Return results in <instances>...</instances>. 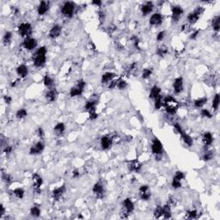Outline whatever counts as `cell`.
Instances as JSON below:
<instances>
[{
    "mask_svg": "<svg viewBox=\"0 0 220 220\" xmlns=\"http://www.w3.org/2000/svg\"><path fill=\"white\" fill-rule=\"evenodd\" d=\"M12 194H13V195H14L16 198H17L19 200H22V199L24 197L25 191H24L23 188H21V187H17V188H16V189H14V190L12 191Z\"/></svg>",
    "mask_w": 220,
    "mask_h": 220,
    "instance_id": "d6a6232c",
    "label": "cell"
},
{
    "mask_svg": "<svg viewBox=\"0 0 220 220\" xmlns=\"http://www.w3.org/2000/svg\"><path fill=\"white\" fill-rule=\"evenodd\" d=\"M171 206L166 204L163 206V218L165 219H168L171 218Z\"/></svg>",
    "mask_w": 220,
    "mask_h": 220,
    "instance_id": "83f0119b",
    "label": "cell"
},
{
    "mask_svg": "<svg viewBox=\"0 0 220 220\" xmlns=\"http://www.w3.org/2000/svg\"><path fill=\"white\" fill-rule=\"evenodd\" d=\"M200 115L202 117H205V118H211L212 117V115H211V113L210 112V110H208V109H205V108H203L202 110H201V112H200Z\"/></svg>",
    "mask_w": 220,
    "mask_h": 220,
    "instance_id": "f907efd6",
    "label": "cell"
},
{
    "mask_svg": "<svg viewBox=\"0 0 220 220\" xmlns=\"http://www.w3.org/2000/svg\"><path fill=\"white\" fill-rule=\"evenodd\" d=\"M17 74L22 78H26L28 74V69L25 65H20L17 68Z\"/></svg>",
    "mask_w": 220,
    "mask_h": 220,
    "instance_id": "603a6c76",
    "label": "cell"
},
{
    "mask_svg": "<svg viewBox=\"0 0 220 220\" xmlns=\"http://www.w3.org/2000/svg\"><path fill=\"white\" fill-rule=\"evenodd\" d=\"M32 182H33L34 192L39 194L41 193V186L43 184L42 177L40 176L39 174H33V176H32Z\"/></svg>",
    "mask_w": 220,
    "mask_h": 220,
    "instance_id": "5b68a950",
    "label": "cell"
},
{
    "mask_svg": "<svg viewBox=\"0 0 220 220\" xmlns=\"http://www.w3.org/2000/svg\"><path fill=\"white\" fill-rule=\"evenodd\" d=\"M116 87H117V80H112L108 84V89H113L116 88Z\"/></svg>",
    "mask_w": 220,
    "mask_h": 220,
    "instance_id": "680465c9",
    "label": "cell"
},
{
    "mask_svg": "<svg viewBox=\"0 0 220 220\" xmlns=\"http://www.w3.org/2000/svg\"><path fill=\"white\" fill-rule=\"evenodd\" d=\"M127 167H128V169L131 171V172H139L141 167H142V164L140 163L138 161V160H132V161H130L127 164Z\"/></svg>",
    "mask_w": 220,
    "mask_h": 220,
    "instance_id": "d6986e66",
    "label": "cell"
},
{
    "mask_svg": "<svg viewBox=\"0 0 220 220\" xmlns=\"http://www.w3.org/2000/svg\"><path fill=\"white\" fill-rule=\"evenodd\" d=\"M83 89H82L81 88H79L78 85L77 86H74L72 88L70 89V97H79L83 94Z\"/></svg>",
    "mask_w": 220,
    "mask_h": 220,
    "instance_id": "f1b7e54d",
    "label": "cell"
},
{
    "mask_svg": "<svg viewBox=\"0 0 220 220\" xmlns=\"http://www.w3.org/2000/svg\"><path fill=\"white\" fill-rule=\"evenodd\" d=\"M157 53L161 57H164L168 53V48L166 46H160L157 50Z\"/></svg>",
    "mask_w": 220,
    "mask_h": 220,
    "instance_id": "bcb514c9",
    "label": "cell"
},
{
    "mask_svg": "<svg viewBox=\"0 0 220 220\" xmlns=\"http://www.w3.org/2000/svg\"><path fill=\"white\" fill-rule=\"evenodd\" d=\"M134 210V203L130 198H126L123 201V211L121 213V218L127 219L130 214H132Z\"/></svg>",
    "mask_w": 220,
    "mask_h": 220,
    "instance_id": "7a4b0ae2",
    "label": "cell"
},
{
    "mask_svg": "<svg viewBox=\"0 0 220 220\" xmlns=\"http://www.w3.org/2000/svg\"><path fill=\"white\" fill-rule=\"evenodd\" d=\"M65 126L63 122H60L58 123L53 128V131H54V133L58 136H60L62 135L64 132H65Z\"/></svg>",
    "mask_w": 220,
    "mask_h": 220,
    "instance_id": "4316f807",
    "label": "cell"
},
{
    "mask_svg": "<svg viewBox=\"0 0 220 220\" xmlns=\"http://www.w3.org/2000/svg\"><path fill=\"white\" fill-rule=\"evenodd\" d=\"M97 101H89L85 103L84 108L85 110H87L88 112H91V111H96V107H97Z\"/></svg>",
    "mask_w": 220,
    "mask_h": 220,
    "instance_id": "4dcf8cb0",
    "label": "cell"
},
{
    "mask_svg": "<svg viewBox=\"0 0 220 220\" xmlns=\"http://www.w3.org/2000/svg\"><path fill=\"white\" fill-rule=\"evenodd\" d=\"M11 151H12V146H9V145H7L4 149V153L5 154V155H9L11 153Z\"/></svg>",
    "mask_w": 220,
    "mask_h": 220,
    "instance_id": "91938a15",
    "label": "cell"
},
{
    "mask_svg": "<svg viewBox=\"0 0 220 220\" xmlns=\"http://www.w3.org/2000/svg\"><path fill=\"white\" fill-rule=\"evenodd\" d=\"M47 53V50H46V46H41L40 48H38L35 52V54H38V55H46Z\"/></svg>",
    "mask_w": 220,
    "mask_h": 220,
    "instance_id": "816d5d0a",
    "label": "cell"
},
{
    "mask_svg": "<svg viewBox=\"0 0 220 220\" xmlns=\"http://www.w3.org/2000/svg\"><path fill=\"white\" fill-rule=\"evenodd\" d=\"M163 97L160 95L159 97H158L155 99V103H154V107H155V109L158 110L160 109L163 106Z\"/></svg>",
    "mask_w": 220,
    "mask_h": 220,
    "instance_id": "f35d334b",
    "label": "cell"
},
{
    "mask_svg": "<svg viewBox=\"0 0 220 220\" xmlns=\"http://www.w3.org/2000/svg\"><path fill=\"white\" fill-rule=\"evenodd\" d=\"M91 4H94V5H96L97 7H100L102 5V1H100V0H94V1H92Z\"/></svg>",
    "mask_w": 220,
    "mask_h": 220,
    "instance_id": "e7e4bbea",
    "label": "cell"
},
{
    "mask_svg": "<svg viewBox=\"0 0 220 220\" xmlns=\"http://www.w3.org/2000/svg\"><path fill=\"white\" fill-rule=\"evenodd\" d=\"M46 62V55H38L35 54L34 56V65L35 67H41Z\"/></svg>",
    "mask_w": 220,
    "mask_h": 220,
    "instance_id": "e0dca14e",
    "label": "cell"
},
{
    "mask_svg": "<svg viewBox=\"0 0 220 220\" xmlns=\"http://www.w3.org/2000/svg\"><path fill=\"white\" fill-rule=\"evenodd\" d=\"M205 11V9L200 7V6H198L196 9H194V11L190 12L188 15H187V23L190 24V25H194L195 24L198 20L200 19V17H201L203 13Z\"/></svg>",
    "mask_w": 220,
    "mask_h": 220,
    "instance_id": "6da1fadb",
    "label": "cell"
},
{
    "mask_svg": "<svg viewBox=\"0 0 220 220\" xmlns=\"http://www.w3.org/2000/svg\"><path fill=\"white\" fill-rule=\"evenodd\" d=\"M174 128H175V130H176L177 133H179L180 135L182 133V132H184V130L182 129V126L180 125L179 123H175L174 124Z\"/></svg>",
    "mask_w": 220,
    "mask_h": 220,
    "instance_id": "db71d44e",
    "label": "cell"
},
{
    "mask_svg": "<svg viewBox=\"0 0 220 220\" xmlns=\"http://www.w3.org/2000/svg\"><path fill=\"white\" fill-rule=\"evenodd\" d=\"M163 17L161 13H154L150 17V24L152 26H159L162 24Z\"/></svg>",
    "mask_w": 220,
    "mask_h": 220,
    "instance_id": "5bb4252c",
    "label": "cell"
},
{
    "mask_svg": "<svg viewBox=\"0 0 220 220\" xmlns=\"http://www.w3.org/2000/svg\"><path fill=\"white\" fill-rule=\"evenodd\" d=\"M185 174L182 172V171H176L175 176H174V179L178 180L180 182H182L184 178H185Z\"/></svg>",
    "mask_w": 220,
    "mask_h": 220,
    "instance_id": "c3c4849f",
    "label": "cell"
},
{
    "mask_svg": "<svg viewBox=\"0 0 220 220\" xmlns=\"http://www.w3.org/2000/svg\"><path fill=\"white\" fill-rule=\"evenodd\" d=\"M219 104H220L219 94H216L214 98H213V100H212V105H211V107H212V108H213L214 111H217V110L219 109Z\"/></svg>",
    "mask_w": 220,
    "mask_h": 220,
    "instance_id": "8d00e7d4",
    "label": "cell"
},
{
    "mask_svg": "<svg viewBox=\"0 0 220 220\" xmlns=\"http://www.w3.org/2000/svg\"><path fill=\"white\" fill-rule=\"evenodd\" d=\"M36 133H37V135H38V137L39 138H41V139H43L45 137V132L43 131V129L41 128V127H39L38 129H37V131H36Z\"/></svg>",
    "mask_w": 220,
    "mask_h": 220,
    "instance_id": "11a10c76",
    "label": "cell"
},
{
    "mask_svg": "<svg viewBox=\"0 0 220 220\" xmlns=\"http://www.w3.org/2000/svg\"><path fill=\"white\" fill-rule=\"evenodd\" d=\"M177 109H178V107L174 105H168L165 107V111H166L168 115H176V112H177Z\"/></svg>",
    "mask_w": 220,
    "mask_h": 220,
    "instance_id": "74e56055",
    "label": "cell"
},
{
    "mask_svg": "<svg viewBox=\"0 0 220 220\" xmlns=\"http://www.w3.org/2000/svg\"><path fill=\"white\" fill-rule=\"evenodd\" d=\"M211 26L212 28L215 32H219L220 29V17L219 16H217L212 19L211 21Z\"/></svg>",
    "mask_w": 220,
    "mask_h": 220,
    "instance_id": "f546056e",
    "label": "cell"
},
{
    "mask_svg": "<svg viewBox=\"0 0 220 220\" xmlns=\"http://www.w3.org/2000/svg\"><path fill=\"white\" fill-rule=\"evenodd\" d=\"M154 217L156 219H160L163 217V206H161V205L157 206V208L154 211Z\"/></svg>",
    "mask_w": 220,
    "mask_h": 220,
    "instance_id": "f6af8a7d",
    "label": "cell"
},
{
    "mask_svg": "<svg viewBox=\"0 0 220 220\" xmlns=\"http://www.w3.org/2000/svg\"><path fill=\"white\" fill-rule=\"evenodd\" d=\"M207 101L208 99L206 97H201V98H199L197 100H195L194 102V107H202L203 106H205L206 103H207Z\"/></svg>",
    "mask_w": 220,
    "mask_h": 220,
    "instance_id": "1f68e13d",
    "label": "cell"
},
{
    "mask_svg": "<svg viewBox=\"0 0 220 220\" xmlns=\"http://www.w3.org/2000/svg\"><path fill=\"white\" fill-rule=\"evenodd\" d=\"M62 32V28L61 26H60L59 24H55L53 25L50 31H49V34H48V36L50 39H56L58 38Z\"/></svg>",
    "mask_w": 220,
    "mask_h": 220,
    "instance_id": "9a60e30c",
    "label": "cell"
},
{
    "mask_svg": "<svg viewBox=\"0 0 220 220\" xmlns=\"http://www.w3.org/2000/svg\"><path fill=\"white\" fill-rule=\"evenodd\" d=\"M112 144H113V140L109 136L105 135V136L102 137V139H101V146H102V150H108L112 146Z\"/></svg>",
    "mask_w": 220,
    "mask_h": 220,
    "instance_id": "2e32d148",
    "label": "cell"
},
{
    "mask_svg": "<svg viewBox=\"0 0 220 220\" xmlns=\"http://www.w3.org/2000/svg\"><path fill=\"white\" fill-rule=\"evenodd\" d=\"M92 191H93L94 194L97 196V198H98V199H102L103 196H104V194H105L104 187L102 185V183L100 182L95 183V185L93 186Z\"/></svg>",
    "mask_w": 220,
    "mask_h": 220,
    "instance_id": "30bf717a",
    "label": "cell"
},
{
    "mask_svg": "<svg viewBox=\"0 0 220 220\" xmlns=\"http://www.w3.org/2000/svg\"><path fill=\"white\" fill-rule=\"evenodd\" d=\"M171 185H172V187H173V188H175V189H178V188H180V187H182V182H180V181L176 180V179H174V178H173Z\"/></svg>",
    "mask_w": 220,
    "mask_h": 220,
    "instance_id": "f5cc1de1",
    "label": "cell"
},
{
    "mask_svg": "<svg viewBox=\"0 0 220 220\" xmlns=\"http://www.w3.org/2000/svg\"><path fill=\"white\" fill-rule=\"evenodd\" d=\"M213 158V153H212V151H210V150H207V151H205V153H204V155H203V159L205 160V161H210L211 159Z\"/></svg>",
    "mask_w": 220,
    "mask_h": 220,
    "instance_id": "681fc988",
    "label": "cell"
},
{
    "mask_svg": "<svg viewBox=\"0 0 220 220\" xmlns=\"http://www.w3.org/2000/svg\"><path fill=\"white\" fill-rule=\"evenodd\" d=\"M173 89H174V92L176 95H179L181 94L182 91H183V89H184V82L182 78L179 77L175 79L174 83H173Z\"/></svg>",
    "mask_w": 220,
    "mask_h": 220,
    "instance_id": "8fae6325",
    "label": "cell"
},
{
    "mask_svg": "<svg viewBox=\"0 0 220 220\" xmlns=\"http://www.w3.org/2000/svg\"><path fill=\"white\" fill-rule=\"evenodd\" d=\"M2 180L6 184H9V183L12 182V177H11V176H9V174L4 173V172H2Z\"/></svg>",
    "mask_w": 220,
    "mask_h": 220,
    "instance_id": "ee69618b",
    "label": "cell"
},
{
    "mask_svg": "<svg viewBox=\"0 0 220 220\" xmlns=\"http://www.w3.org/2000/svg\"><path fill=\"white\" fill-rule=\"evenodd\" d=\"M12 33L9 32V31H7L5 32V34L4 35V37H3V42L5 46H8L9 44H10L11 41H12Z\"/></svg>",
    "mask_w": 220,
    "mask_h": 220,
    "instance_id": "e575fe53",
    "label": "cell"
},
{
    "mask_svg": "<svg viewBox=\"0 0 220 220\" xmlns=\"http://www.w3.org/2000/svg\"><path fill=\"white\" fill-rule=\"evenodd\" d=\"M4 102H5L6 104L9 105V104L11 103V102H12V98L9 97V96H4Z\"/></svg>",
    "mask_w": 220,
    "mask_h": 220,
    "instance_id": "94428289",
    "label": "cell"
},
{
    "mask_svg": "<svg viewBox=\"0 0 220 220\" xmlns=\"http://www.w3.org/2000/svg\"><path fill=\"white\" fill-rule=\"evenodd\" d=\"M28 115V112L25 108H20L17 111V114H16V117L17 119H24L25 117H27Z\"/></svg>",
    "mask_w": 220,
    "mask_h": 220,
    "instance_id": "60d3db41",
    "label": "cell"
},
{
    "mask_svg": "<svg viewBox=\"0 0 220 220\" xmlns=\"http://www.w3.org/2000/svg\"><path fill=\"white\" fill-rule=\"evenodd\" d=\"M181 137H182V139L183 140L184 142V144H185L186 145H187V146H192L193 144H194V140H193V138L189 135V134H187L186 132H183L182 134H181Z\"/></svg>",
    "mask_w": 220,
    "mask_h": 220,
    "instance_id": "d4e9b609",
    "label": "cell"
},
{
    "mask_svg": "<svg viewBox=\"0 0 220 220\" xmlns=\"http://www.w3.org/2000/svg\"><path fill=\"white\" fill-rule=\"evenodd\" d=\"M165 35H166L165 31H161V32H159L158 34V35H157V41H163V40L164 39V37H165Z\"/></svg>",
    "mask_w": 220,
    "mask_h": 220,
    "instance_id": "9f6ffc18",
    "label": "cell"
},
{
    "mask_svg": "<svg viewBox=\"0 0 220 220\" xmlns=\"http://www.w3.org/2000/svg\"><path fill=\"white\" fill-rule=\"evenodd\" d=\"M44 149V143L42 141H39L35 144L31 146V148L29 150V153H30V155H40L43 152Z\"/></svg>",
    "mask_w": 220,
    "mask_h": 220,
    "instance_id": "9c48e42d",
    "label": "cell"
},
{
    "mask_svg": "<svg viewBox=\"0 0 220 220\" xmlns=\"http://www.w3.org/2000/svg\"><path fill=\"white\" fill-rule=\"evenodd\" d=\"M171 12H172V16H171L172 21L176 23L182 17V15L184 13V10H183V9L181 6L175 5V6H172L171 7Z\"/></svg>",
    "mask_w": 220,
    "mask_h": 220,
    "instance_id": "52a82bcc",
    "label": "cell"
},
{
    "mask_svg": "<svg viewBox=\"0 0 220 220\" xmlns=\"http://www.w3.org/2000/svg\"><path fill=\"white\" fill-rule=\"evenodd\" d=\"M139 196H140L141 200H149L151 196V194L150 192V188H149V186L148 185H143L141 186L139 189Z\"/></svg>",
    "mask_w": 220,
    "mask_h": 220,
    "instance_id": "7c38bea8",
    "label": "cell"
},
{
    "mask_svg": "<svg viewBox=\"0 0 220 220\" xmlns=\"http://www.w3.org/2000/svg\"><path fill=\"white\" fill-rule=\"evenodd\" d=\"M151 150H152V153L154 155H156V156H160L163 152V144H162V142L159 140L158 138H155L152 140V143H151Z\"/></svg>",
    "mask_w": 220,
    "mask_h": 220,
    "instance_id": "8992f818",
    "label": "cell"
},
{
    "mask_svg": "<svg viewBox=\"0 0 220 220\" xmlns=\"http://www.w3.org/2000/svg\"><path fill=\"white\" fill-rule=\"evenodd\" d=\"M199 34H200V31H199V30L194 31V33H192V35H190V39H191V40H194V39H196V37L199 35Z\"/></svg>",
    "mask_w": 220,
    "mask_h": 220,
    "instance_id": "6125c7cd",
    "label": "cell"
},
{
    "mask_svg": "<svg viewBox=\"0 0 220 220\" xmlns=\"http://www.w3.org/2000/svg\"><path fill=\"white\" fill-rule=\"evenodd\" d=\"M151 75H152V69H150V68H145V69L143 70V72H142V78L148 79Z\"/></svg>",
    "mask_w": 220,
    "mask_h": 220,
    "instance_id": "7bdbcfd3",
    "label": "cell"
},
{
    "mask_svg": "<svg viewBox=\"0 0 220 220\" xmlns=\"http://www.w3.org/2000/svg\"><path fill=\"white\" fill-rule=\"evenodd\" d=\"M89 120L90 121H94V120H97L98 118V114H97L96 111H91V112H89Z\"/></svg>",
    "mask_w": 220,
    "mask_h": 220,
    "instance_id": "6f0895ef",
    "label": "cell"
},
{
    "mask_svg": "<svg viewBox=\"0 0 220 220\" xmlns=\"http://www.w3.org/2000/svg\"><path fill=\"white\" fill-rule=\"evenodd\" d=\"M48 9H49V3L41 1V2H40L39 5L37 7V12L40 16H44L47 13Z\"/></svg>",
    "mask_w": 220,
    "mask_h": 220,
    "instance_id": "ac0fdd59",
    "label": "cell"
},
{
    "mask_svg": "<svg viewBox=\"0 0 220 220\" xmlns=\"http://www.w3.org/2000/svg\"><path fill=\"white\" fill-rule=\"evenodd\" d=\"M76 5L72 2H65L61 8V12L64 17L67 18H70L73 17L75 13Z\"/></svg>",
    "mask_w": 220,
    "mask_h": 220,
    "instance_id": "3957f363",
    "label": "cell"
},
{
    "mask_svg": "<svg viewBox=\"0 0 220 220\" xmlns=\"http://www.w3.org/2000/svg\"><path fill=\"white\" fill-rule=\"evenodd\" d=\"M186 217L189 219H194L198 218V211L196 210H190V211H187L186 213Z\"/></svg>",
    "mask_w": 220,
    "mask_h": 220,
    "instance_id": "b9f144b4",
    "label": "cell"
},
{
    "mask_svg": "<svg viewBox=\"0 0 220 220\" xmlns=\"http://www.w3.org/2000/svg\"><path fill=\"white\" fill-rule=\"evenodd\" d=\"M0 217L2 218L4 215V213H5V208H4V206L3 205H1V206H0Z\"/></svg>",
    "mask_w": 220,
    "mask_h": 220,
    "instance_id": "03108f58",
    "label": "cell"
},
{
    "mask_svg": "<svg viewBox=\"0 0 220 220\" xmlns=\"http://www.w3.org/2000/svg\"><path fill=\"white\" fill-rule=\"evenodd\" d=\"M30 215L34 218H39L41 216V208L37 205H33L30 208Z\"/></svg>",
    "mask_w": 220,
    "mask_h": 220,
    "instance_id": "836d02e7",
    "label": "cell"
},
{
    "mask_svg": "<svg viewBox=\"0 0 220 220\" xmlns=\"http://www.w3.org/2000/svg\"><path fill=\"white\" fill-rule=\"evenodd\" d=\"M80 173L79 171H78V169H74L73 170V172H72V177L73 178H78V176H79Z\"/></svg>",
    "mask_w": 220,
    "mask_h": 220,
    "instance_id": "be15d7a7",
    "label": "cell"
},
{
    "mask_svg": "<svg viewBox=\"0 0 220 220\" xmlns=\"http://www.w3.org/2000/svg\"><path fill=\"white\" fill-rule=\"evenodd\" d=\"M65 193V186L63 185L59 187H56L53 190V193H52V196H53V199L54 200H59L62 198V196L64 195V194Z\"/></svg>",
    "mask_w": 220,
    "mask_h": 220,
    "instance_id": "4fadbf2b",
    "label": "cell"
},
{
    "mask_svg": "<svg viewBox=\"0 0 220 220\" xmlns=\"http://www.w3.org/2000/svg\"><path fill=\"white\" fill-rule=\"evenodd\" d=\"M58 96H59V94H58L57 89H53L48 90V91L46 93V96H45V97H46V99L48 102H53L56 101V99H57Z\"/></svg>",
    "mask_w": 220,
    "mask_h": 220,
    "instance_id": "44dd1931",
    "label": "cell"
},
{
    "mask_svg": "<svg viewBox=\"0 0 220 220\" xmlns=\"http://www.w3.org/2000/svg\"><path fill=\"white\" fill-rule=\"evenodd\" d=\"M127 86V83L123 79H118L117 80V88L121 90L125 89Z\"/></svg>",
    "mask_w": 220,
    "mask_h": 220,
    "instance_id": "7dc6e473",
    "label": "cell"
},
{
    "mask_svg": "<svg viewBox=\"0 0 220 220\" xmlns=\"http://www.w3.org/2000/svg\"><path fill=\"white\" fill-rule=\"evenodd\" d=\"M153 7H154V4L152 2H146L145 4H144L141 7V12L143 14V16H148L150 13L152 12L153 10Z\"/></svg>",
    "mask_w": 220,
    "mask_h": 220,
    "instance_id": "ffe728a7",
    "label": "cell"
},
{
    "mask_svg": "<svg viewBox=\"0 0 220 220\" xmlns=\"http://www.w3.org/2000/svg\"><path fill=\"white\" fill-rule=\"evenodd\" d=\"M202 142L203 144H204V145L206 146V147H208V146L211 145V144H212V142H213V136H212V134H211V132H207L204 133V135H203L202 137Z\"/></svg>",
    "mask_w": 220,
    "mask_h": 220,
    "instance_id": "7402d4cb",
    "label": "cell"
},
{
    "mask_svg": "<svg viewBox=\"0 0 220 220\" xmlns=\"http://www.w3.org/2000/svg\"><path fill=\"white\" fill-rule=\"evenodd\" d=\"M116 74L114 72H106L102 76V83H108L112 80L115 79Z\"/></svg>",
    "mask_w": 220,
    "mask_h": 220,
    "instance_id": "cb8c5ba5",
    "label": "cell"
},
{
    "mask_svg": "<svg viewBox=\"0 0 220 220\" xmlns=\"http://www.w3.org/2000/svg\"><path fill=\"white\" fill-rule=\"evenodd\" d=\"M37 40L35 38H32V37H27L26 39L23 41V46L28 51H32L34 50L35 48H36L37 46Z\"/></svg>",
    "mask_w": 220,
    "mask_h": 220,
    "instance_id": "ba28073f",
    "label": "cell"
},
{
    "mask_svg": "<svg viewBox=\"0 0 220 220\" xmlns=\"http://www.w3.org/2000/svg\"><path fill=\"white\" fill-rule=\"evenodd\" d=\"M43 83H44L45 86H46V87H47V88L52 87L53 84V78H52L50 76L46 75V76L44 77V78H43Z\"/></svg>",
    "mask_w": 220,
    "mask_h": 220,
    "instance_id": "ab89813d",
    "label": "cell"
},
{
    "mask_svg": "<svg viewBox=\"0 0 220 220\" xmlns=\"http://www.w3.org/2000/svg\"><path fill=\"white\" fill-rule=\"evenodd\" d=\"M163 107H166V106L173 105L174 103H176V100L172 96H167L163 98Z\"/></svg>",
    "mask_w": 220,
    "mask_h": 220,
    "instance_id": "d590c367",
    "label": "cell"
},
{
    "mask_svg": "<svg viewBox=\"0 0 220 220\" xmlns=\"http://www.w3.org/2000/svg\"><path fill=\"white\" fill-rule=\"evenodd\" d=\"M160 95H161V88L160 87H158V85H154L153 87H151L150 90V94H149L150 99L155 100Z\"/></svg>",
    "mask_w": 220,
    "mask_h": 220,
    "instance_id": "484cf974",
    "label": "cell"
},
{
    "mask_svg": "<svg viewBox=\"0 0 220 220\" xmlns=\"http://www.w3.org/2000/svg\"><path fill=\"white\" fill-rule=\"evenodd\" d=\"M17 32L22 37H28L32 34V26L29 23H22L17 27Z\"/></svg>",
    "mask_w": 220,
    "mask_h": 220,
    "instance_id": "277c9868",
    "label": "cell"
}]
</instances>
